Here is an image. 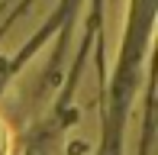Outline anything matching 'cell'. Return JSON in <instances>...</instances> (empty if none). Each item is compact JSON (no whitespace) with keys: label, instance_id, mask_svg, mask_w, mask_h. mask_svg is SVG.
<instances>
[{"label":"cell","instance_id":"1","mask_svg":"<svg viewBox=\"0 0 158 155\" xmlns=\"http://www.w3.org/2000/svg\"><path fill=\"white\" fill-rule=\"evenodd\" d=\"M0 155H6V129L0 126Z\"/></svg>","mask_w":158,"mask_h":155}]
</instances>
